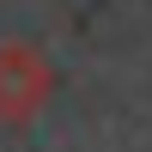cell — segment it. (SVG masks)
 Instances as JSON below:
<instances>
[{
    "mask_svg": "<svg viewBox=\"0 0 152 152\" xmlns=\"http://www.w3.org/2000/svg\"><path fill=\"white\" fill-rule=\"evenodd\" d=\"M55 97V67L37 43H0V128H31Z\"/></svg>",
    "mask_w": 152,
    "mask_h": 152,
    "instance_id": "1",
    "label": "cell"
}]
</instances>
